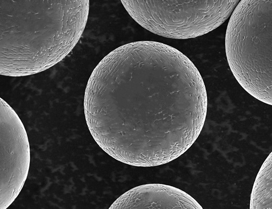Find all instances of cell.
I'll return each instance as SVG.
<instances>
[{"instance_id":"obj_3","label":"cell","mask_w":272,"mask_h":209,"mask_svg":"<svg viewBox=\"0 0 272 209\" xmlns=\"http://www.w3.org/2000/svg\"><path fill=\"white\" fill-rule=\"evenodd\" d=\"M272 0H241L225 34L227 59L243 88L272 105Z\"/></svg>"},{"instance_id":"obj_7","label":"cell","mask_w":272,"mask_h":209,"mask_svg":"<svg viewBox=\"0 0 272 209\" xmlns=\"http://www.w3.org/2000/svg\"><path fill=\"white\" fill-rule=\"evenodd\" d=\"M272 153L262 165L251 195L250 209H272Z\"/></svg>"},{"instance_id":"obj_5","label":"cell","mask_w":272,"mask_h":209,"mask_svg":"<svg viewBox=\"0 0 272 209\" xmlns=\"http://www.w3.org/2000/svg\"><path fill=\"white\" fill-rule=\"evenodd\" d=\"M0 109V209L18 196L30 166V147L25 127L14 110L2 98Z\"/></svg>"},{"instance_id":"obj_4","label":"cell","mask_w":272,"mask_h":209,"mask_svg":"<svg viewBox=\"0 0 272 209\" xmlns=\"http://www.w3.org/2000/svg\"><path fill=\"white\" fill-rule=\"evenodd\" d=\"M140 26L171 39L196 38L215 30L231 15L239 0H121Z\"/></svg>"},{"instance_id":"obj_2","label":"cell","mask_w":272,"mask_h":209,"mask_svg":"<svg viewBox=\"0 0 272 209\" xmlns=\"http://www.w3.org/2000/svg\"><path fill=\"white\" fill-rule=\"evenodd\" d=\"M88 0H0V75L39 73L72 50L86 26Z\"/></svg>"},{"instance_id":"obj_1","label":"cell","mask_w":272,"mask_h":209,"mask_svg":"<svg viewBox=\"0 0 272 209\" xmlns=\"http://www.w3.org/2000/svg\"><path fill=\"white\" fill-rule=\"evenodd\" d=\"M208 97L193 62L154 41L121 45L94 69L84 108L93 138L122 163L152 167L184 154L200 134Z\"/></svg>"},{"instance_id":"obj_6","label":"cell","mask_w":272,"mask_h":209,"mask_svg":"<svg viewBox=\"0 0 272 209\" xmlns=\"http://www.w3.org/2000/svg\"><path fill=\"white\" fill-rule=\"evenodd\" d=\"M109 209H202L191 196L171 186L148 184L137 186L118 198Z\"/></svg>"}]
</instances>
